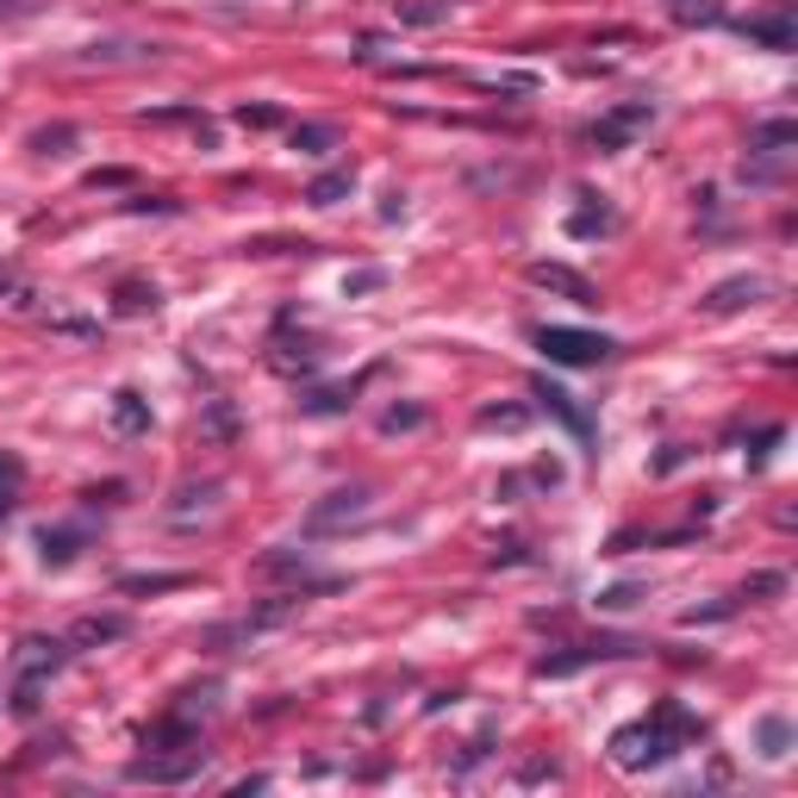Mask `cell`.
<instances>
[{
    "instance_id": "cell-1",
    "label": "cell",
    "mask_w": 798,
    "mask_h": 798,
    "mask_svg": "<svg viewBox=\"0 0 798 798\" xmlns=\"http://www.w3.org/2000/svg\"><path fill=\"white\" fill-rule=\"evenodd\" d=\"M692 736H699V718H687L680 705H656V718L642 723H624V730L611 736V761L624 767V774H642V767H661L673 749H687Z\"/></svg>"
},
{
    "instance_id": "cell-2",
    "label": "cell",
    "mask_w": 798,
    "mask_h": 798,
    "mask_svg": "<svg viewBox=\"0 0 798 798\" xmlns=\"http://www.w3.org/2000/svg\"><path fill=\"white\" fill-rule=\"evenodd\" d=\"M69 656H76V649H69V637H26V642H19V656H13V692H7L19 718H38L50 673L63 668Z\"/></svg>"
},
{
    "instance_id": "cell-3",
    "label": "cell",
    "mask_w": 798,
    "mask_h": 798,
    "mask_svg": "<svg viewBox=\"0 0 798 798\" xmlns=\"http://www.w3.org/2000/svg\"><path fill=\"white\" fill-rule=\"evenodd\" d=\"M531 344L543 349L549 362H562V368H599V362L618 349L605 331H580V325H536Z\"/></svg>"
},
{
    "instance_id": "cell-4",
    "label": "cell",
    "mask_w": 798,
    "mask_h": 798,
    "mask_svg": "<svg viewBox=\"0 0 798 798\" xmlns=\"http://www.w3.org/2000/svg\"><path fill=\"white\" fill-rule=\"evenodd\" d=\"M299 599H306V593H282L275 605H256V611H244V618H231V624H213V630H206V649H231V642H256L263 630L287 624V618L299 611Z\"/></svg>"
},
{
    "instance_id": "cell-5",
    "label": "cell",
    "mask_w": 798,
    "mask_h": 798,
    "mask_svg": "<svg viewBox=\"0 0 798 798\" xmlns=\"http://www.w3.org/2000/svg\"><path fill=\"white\" fill-rule=\"evenodd\" d=\"M368 505H375L368 486H337V493H325V500L306 512V536H331V531H344V524H362Z\"/></svg>"
},
{
    "instance_id": "cell-6",
    "label": "cell",
    "mask_w": 798,
    "mask_h": 798,
    "mask_svg": "<svg viewBox=\"0 0 798 798\" xmlns=\"http://www.w3.org/2000/svg\"><path fill=\"white\" fill-rule=\"evenodd\" d=\"M656 126V100H624V107H611L605 119H593L587 126V138L599 144V150H624L637 131H649Z\"/></svg>"
},
{
    "instance_id": "cell-7",
    "label": "cell",
    "mask_w": 798,
    "mask_h": 798,
    "mask_svg": "<svg viewBox=\"0 0 798 798\" xmlns=\"http://www.w3.org/2000/svg\"><path fill=\"white\" fill-rule=\"evenodd\" d=\"M206 767V749H169V755H138L126 767V780H150V786H181Z\"/></svg>"
},
{
    "instance_id": "cell-8",
    "label": "cell",
    "mask_w": 798,
    "mask_h": 798,
    "mask_svg": "<svg viewBox=\"0 0 798 798\" xmlns=\"http://www.w3.org/2000/svg\"><path fill=\"white\" fill-rule=\"evenodd\" d=\"M736 32L749 45H767V50H792L798 45V26H792V7H774V13H755V19H736Z\"/></svg>"
},
{
    "instance_id": "cell-9",
    "label": "cell",
    "mask_w": 798,
    "mask_h": 798,
    "mask_svg": "<svg viewBox=\"0 0 798 798\" xmlns=\"http://www.w3.org/2000/svg\"><path fill=\"white\" fill-rule=\"evenodd\" d=\"M536 287H549V294H568L574 306H599V287L587 282V275H574V268H562V263H531L524 268Z\"/></svg>"
},
{
    "instance_id": "cell-10",
    "label": "cell",
    "mask_w": 798,
    "mask_h": 798,
    "mask_svg": "<svg viewBox=\"0 0 798 798\" xmlns=\"http://www.w3.org/2000/svg\"><path fill=\"white\" fill-rule=\"evenodd\" d=\"M531 393L543 400V412H555V418H562L568 431H574L580 443H593V418H587V412L574 406V393H562V387H555L549 375H536V381H531Z\"/></svg>"
},
{
    "instance_id": "cell-11",
    "label": "cell",
    "mask_w": 798,
    "mask_h": 798,
    "mask_svg": "<svg viewBox=\"0 0 798 798\" xmlns=\"http://www.w3.org/2000/svg\"><path fill=\"white\" fill-rule=\"evenodd\" d=\"M119 637H131L126 611H95V618H81V624L69 630V649H100V642H119Z\"/></svg>"
},
{
    "instance_id": "cell-12",
    "label": "cell",
    "mask_w": 798,
    "mask_h": 798,
    "mask_svg": "<svg viewBox=\"0 0 798 798\" xmlns=\"http://www.w3.org/2000/svg\"><path fill=\"white\" fill-rule=\"evenodd\" d=\"M761 299V275H736V282H718L705 294V313H736V306H749Z\"/></svg>"
},
{
    "instance_id": "cell-13",
    "label": "cell",
    "mask_w": 798,
    "mask_h": 798,
    "mask_svg": "<svg viewBox=\"0 0 798 798\" xmlns=\"http://www.w3.org/2000/svg\"><path fill=\"white\" fill-rule=\"evenodd\" d=\"M112 424H119L126 437H144V431H150V400L131 393V387H119L112 393Z\"/></svg>"
},
{
    "instance_id": "cell-14",
    "label": "cell",
    "mask_w": 798,
    "mask_h": 798,
    "mask_svg": "<svg viewBox=\"0 0 798 798\" xmlns=\"http://www.w3.org/2000/svg\"><path fill=\"white\" fill-rule=\"evenodd\" d=\"M219 692H225L219 680H200V687H188L181 699L169 705V711H175V718H188V723H206L213 711H219Z\"/></svg>"
},
{
    "instance_id": "cell-15",
    "label": "cell",
    "mask_w": 798,
    "mask_h": 798,
    "mask_svg": "<svg viewBox=\"0 0 798 798\" xmlns=\"http://www.w3.org/2000/svg\"><path fill=\"white\" fill-rule=\"evenodd\" d=\"M38 555H45L50 568H69L81 555V531H69V524H57V531H38Z\"/></svg>"
},
{
    "instance_id": "cell-16",
    "label": "cell",
    "mask_w": 798,
    "mask_h": 798,
    "mask_svg": "<svg viewBox=\"0 0 798 798\" xmlns=\"http://www.w3.org/2000/svg\"><path fill=\"white\" fill-rule=\"evenodd\" d=\"M349 194H356V169H325L313 188H306V200L313 206H337V200H349Z\"/></svg>"
},
{
    "instance_id": "cell-17",
    "label": "cell",
    "mask_w": 798,
    "mask_h": 798,
    "mask_svg": "<svg viewBox=\"0 0 798 798\" xmlns=\"http://www.w3.org/2000/svg\"><path fill=\"white\" fill-rule=\"evenodd\" d=\"M755 742H761L767 761H786V749H792V718H780V711H767L761 730H755Z\"/></svg>"
},
{
    "instance_id": "cell-18",
    "label": "cell",
    "mask_w": 798,
    "mask_h": 798,
    "mask_svg": "<svg viewBox=\"0 0 798 798\" xmlns=\"http://www.w3.org/2000/svg\"><path fill=\"white\" fill-rule=\"evenodd\" d=\"M531 418H536L531 406H481L474 431H531Z\"/></svg>"
},
{
    "instance_id": "cell-19",
    "label": "cell",
    "mask_w": 798,
    "mask_h": 798,
    "mask_svg": "<svg viewBox=\"0 0 798 798\" xmlns=\"http://www.w3.org/2000/svg\"><path fill=\"white\" fill-rule=\"evenodd\" d=\"M680 26H723V0H661Z\"/></svg>"
},
{
    "instance_id": "cell-20",
    "label": "cell",
    "mask_w": 798,
    "mask_h": 798,
    "mask_svg": "<svg viewBox=\"0 0 798 798\" xmlns=\"http://www.w3.org/2000/svg\"><path fill=\"white\" fill-rule=\"evenodd\" d=\"M287 138H294L299 157H331L337 150V126H294Z\"/></svg>"
},
{
    "instance_id": "cell-21",
    "label": "cell",
    "mask_w": 798,
    "mask_h": 798,
    "mask_svg": "<svg viewBox=\"0 0 798 798\" xmlns=\"http://www.w3.org/2000/svg\"><path fill=\"white\" fill-rule=\"evenodd\" d=\"M798 144V126L792 119H767V126L749 131V150H792Z\"/></svg>"
},
{
    "instance_id": "cell-22",
    "label": "cell",
    "mask_w": 798,
    "mask_h": 798,
    "mask_svg": "<svg viewBox=\"0 0 798 798\" xmlns=\"http://www.w3.org/2000/svg\"><path fill=\"white\" fill-rule=\"evenodd\" d=\"M26 144H32L38 157H63L69 144H76V126H69V119H57V126H38Z\"/></svg>"
},
{
    "instance_id": "cell-23",
    "label": "cell",
    "mask_w": 798,
    "mask_h": 798,
    "mask_svg": "<svg viewBox=\"0 0 798 798\" xmlns=\"http://www.w3.org/2000/svg\"><path fill=\"white\" fill-rule=\"evenodd\" d=\"M112 299H119V313H157L162 306V294L157 287H144V282H119V294Z\"/></svg>"
},
{
    "instance_id": "cell-24",
    "label": "cell",
    "mask_w": 798,
    "mask_h": 798,
    "mask_svg": "<svg viewBox=\"0 0 798 798\" xmlns=\"http://www.w3.org/2000/svg\"><path fill=\"white\" fill-rule=\"evenodd\" d=\"M400 19H406V26H443V19H450V0H400Z\"/></svg>"
},
{
    "instance_id": "cell-25",
    "label": "cell",
    "mask_w": 798,
    "mask_h": 798,
    "mask_svg": "<svg viewBox=\"0 0 798 798\" xmlns=\"http://www.w3.org/2000/svg\"><path fill=\"white\" fill-rule=\"evenodd\" d=\"M231 119H237L244 131H275V126H282V107H268V100H256V107H250V100H244Z\"/></svg>"
},
{
    "instance_id": "cell-26",
    "label": "cell",
    "mask_w": 798,
    "mask_h": 798,
    "mask_svg": "<svg viewBox=\"0 0 798 798\" xmlns=\"http://www.w3.org/2000/svg\"><path fill=\"white\" fill-rule=\"evenodd\" d=\"M175 587H188V574H126L119 580V593H175Z\"/></svg>"
},
{
    "instance_id": "cell-27",
    "label": "cell",
    "mask_w": 798,
    "mask_h": 798,
    "mask_svg": "<svg viewBox=\"0 0 798 798\" xmlns=\"http://www.w3.org/2000/svg\"><path fill=\"white\" fill-rule=\"evenodd\" d=\"M605 231H618V213H605V206H599V213H574V219H568V237H605Z\"/></svg>"
},
{
    "instance_id": "cell-28",
    "label": "cell",
    "mask_w": 798,
    "mask_h": 798,
    "mask_svg": "<svg viewBox=\"0 0 798 798\" xmlns=\"http://www.w3.org/2000/svg\"><path fill=\"white\" fill-rule=\"evenodd\" d=\"M424 424V406H387L381 412V437H400V431H418Z\"/></svg>"
},
{
    "instance_id": "cell-29",
    "label": "cell",
    "mask_w": 798,
    "mask_h": 798,
    "mask_svg": "<svg viewBox=\"0 0 798 798\" xmlns=\"http://www.w3.org/2000/svg\"><path fill=\"white\" fill-rule=\"evenodd\" d=\"M206 431H213L219 443L237 437V412H231V400H213V406H206Z\"/></svg>"
},
{
    "instance_id": "cell-30",
    "label": "cell",
    "mask_w": 798,
    "mask_h": 798,
    "mask_svg": "<svg viewBox=\"0 0 798 798\" xmlns=\"http://www.w3.org/2000/svg\"><path fill=\"white\" fill-rule=\"evenodd\" d=\"M375 287H387V268H356V275H344V299H362V294H375Z\"/></svg>"
},
{
    "instance_id": "cell-31",
    "label": "cell",
    "mask_w": 798,
    "mask_h": 798,
    "mask_svg": "<svg viewBox=\"0 0 798 798\" xmlns=\"http://www.w3.org/2000/svg\"><path fill=\"white\" fill-rule=\"evenodd\" d=\"M349 393H356V387H318L313 400H299V406H306V412H344Z\"/></svg>"
},
{
    "instance_id": "cell-32",
    "label": "cell",
    "mask_w": 798,
    "mask_h": 798,
    "mask_svg": "<svg viewBox=\"0 0 798 798\" xmlns=\"http://www.w3.org/2000/svg\"><path fill=\"white\" fill-rule=\"evenodd\" d=\"M642 599V587H611V593H599V611H630Z\"/></svg>"
},
{
    "instance_id": "cell-33",
    "label": "cell",
    "mask_w": 798,
    "mask_h": 798,
    "mask_svg": "<svg viewBox=\"0 0 798 798\" xmlns=\"http://www.w3.org/2000/svg\"><path fill=\"white\" fill-rule=\"evenodd\" d=\"M749 599H767V593H786V574H755L749 587H742Z\"/></svg>"
},
{
    "instance_id": "cell-34",
    "label": "cell",
    "mask_w": 798,
    "mask_h": 798,
    "mask_svg": "<svg viewBox=\"0 0 798 798\" xmlns=\"http://www.w3.org/2000/svg\"><path fill=\"white\" fill-rule=\"evenodd\" d=\"M126 181H131L126 169H95V175H88V188H126Z\"/></svg>"
},
{
    "instance_id": "cell-35",
    "label": "cell",
    "mask_w": 798,
    "mask_h": 798,
    "mask_svg": "<svg viewBox=\"0 0 798 798\" xmlns=\"http://www.w3.org/2000/svg\"><path fill=\"white\" fill-rule=\"evenodd\" d=\"M518 780H524V786H543V780H555V761H531L524 774H518Z\"/></svg>"
},
{
    "instance_id": "cell-36",
    "label": "cell",
    "mask_w": 798,
    "mask_h": 798,
    "mask_svg": "<svg viewBox=\"0 0 798 798\" xmlns=\"http://www.w3.org/2000/svg\"><path fill=\"white\" fill-rule=\"evenodd\" d=\"M19 474H26V469H19V455L0 450V486H19Z\"/></svg>"
},
{
    "instance_id": "cell-37",
    "label": "cell",
    "mask_w": 798,
    "mask_h": 798,
    "mask_svg": "<svg viewBox=\"0 0 798 798\" xmlns=\"http://www.w3.org/2000/svg\"><path fill=\"white\" fill-rule=\"evenodd\" d=\"M19 294V263H0V299Z\"/></svg>"
},
{
    "instance_id": "cell-38",
    "label": "cell",
    "mask_w": 798,
    "mask_h": 798,
    "mask_svg": "<svg viewBox=\"0 0 798 798\" xmlns=\"http://www.w3.org/2000/svg\"><path fill=\"white\" fill-rule=\"evenodd\" d=\"M531 474H536V481H543V486H562V469H555V462H536Z\"/></svg>"
},
{
    "instance_id": "cell-39",
    "label": "cell",
    "mask_w": 798,
    "mask_h": 798,
    "mask_svg": "<svg viewBox=\"0 0 798 798\" xmlns=\"http://www.w3.org/2000/svg\"><path fill=\"white\" fill-rule=\"evenodd\" d=\"M13 512V486H0V518Z\"/></svg>"
}]
</instances>
